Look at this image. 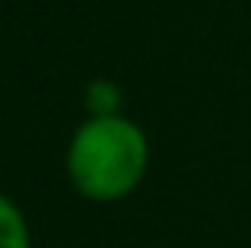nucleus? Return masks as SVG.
<instances>
[{
    "instance_id": "nucleus-1",
    "label": "nucleus",
    "mask_w": 251,
    "mask_h": 248,
    "mask_svg": "<svg viewBox=\"0 0 251 248\" xmlns=\"http://www.w3.org/2000/svg\"><path fill=\"white\" fill-rule=\"evenodd\" d=\"M147 137L121 115H96L70 140L67 172L89 200H118L140 185L147 172Z\"/></svg>"
},
{
    "instance_id": "nucleus-2",
    "label": "nucleus",
    "mask_w": 251,
    "mask_h": 248,
    "mask_svg": "<svg viewBox=\"0 0 251 248\" xmlns=\"http://www.w3.org/2000/svg\"><path fill=\"white\" fill-rule=\"evenodd\" d=\"M0 248H29V226L19 207L0 194Z\"/></svg>"
},
{
    "instance_id": "nucleus-3",
    "label": "nucleus",
    "mask_w": 251,
    "mask_h": 248,
    "mask_svg": "<svg viewBox=\"0 0 251 248\" xmlns=\"http://www.w3.org/2000/svg\"><path fill=\"white\" fill-rule=\"evenodd\" d=\"M115 102H118V93L111 83H96L89 89V108L96 115H115Z\"/></svg>"
}]
</instances>
